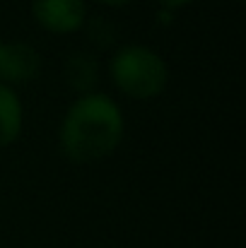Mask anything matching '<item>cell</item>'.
<instances>
[{
	"instance_id": "obj_7",
	"label": "cell",
	"mask_w": 246,
	"mask_h": 248,
	"mask_svg": "<svg viewBox=\"0 0 246 248\" xmlns=\"http://www.w3.org/2000/svg\"><path fill=\"white\" fill-rule=\"evenodd\" d=\"M160 2V7L162 10H181V7H186V5H193L196 0H157Z\"/></svg>"
},
{
	"instance_id": "obj_3",
	"label": "cell",
	"mask_w": 246,
	"mask_h": 248,
	"mask_svg": "<svg viewBox=\"0 0 246 248\" xmlns=\"http://www.w3.org/2000/svg\"><path fill=\"white\" fill-rule=\"evenodd\" d=\"M32 17L44 31L68 36L84 29L89 7L87 0H32Z\"/></svg>"
},
{
	"instance_id": "obj_1",
	"label": "cell",
	"mask_w": 246,
	"mask_h": 248,
	"mask_svg": "<svg viewBox=\"0 0 246 248\" xmlns=\"http://www.w3.org/2000/svg\"><path fill=\"white\" fill-rule=\"evenodd\" d=\"M126 135L118 101L104 92L78 94L58 125V150L73 164H97L111 157Z\"/></svg>"
},
{
	"instance_id": "obj_8",
	"label": "cell",
	"mask_w": 246,
	"mask_h": 248,
	"mask_svg": "<svg viewBox=\"0 0 246 248\" xmlns=\"http://www.w3.org/2000/svg\"><path fill=\"white\" fill-rule=\"evenodd\" d=\"M94 2H99L104 7H126V5H131L135 0H94Z\"/></svg>"
},
{
	"instance_id": "obj_2",
	"label": "cell",
	"mask_w": 246,
	"mask_h": 248,
	"mask_svg": "<svg viewBox=\"0 0 246 248\" xmlns=\"http://www.w3.org/2000/svg\"><path fill=\"white\" fill-rule=\"evenodd\" d=\"M109 78L123 96L133 101H152L169 87V65L155 48L145 44H126L114 51Z\"/></svg>"
},
{
	"instance_id": "obj_6",
	"label": "cell",
	"mask_w": 246,
	"mask_h": 248,
	"mask_svg": "<svg viewBox=\"0 0 246 248\" xmlns=\"http://www.w3.org/2000/svg\"><path fill=\"white\" fill-rule=\"evenodd\" d=\"M63 78L66 84L78 92V94H87V92H94V87L99 82V63L92 53H84V51H75L66 58V65H63Z\"/></svg>"
},
{
	"instance_id": "obj_5",
	"label": "cell",
	"mask_w": 246,
	"mask_h": 248,
	"mask_svg": "<svg viewBox=\"0 0 246 248\" xmlns=\"http://www.w3.org/2000/svg\"><path fill=\"white\" fill-rule=\"evenodd\" d=\"M24 130V106L15 87L0 82V147H10Z\"/></svg>"
},
{
	"instance_id": "obj_4",
	"label": "cell",
	"mask_w": 246,
	"mask_h": 248,
	"mask_svg": "<svg viewBox=\"0 0 246 248\" xmlns=\"http://www.w3.org/2000/svg\"><path fill=\"white\" fill-rule=\"evenodd\" d=\"M41 75V53L27 41L0 39V82L17 87Z\"/></svg>"
}]
</instances>
